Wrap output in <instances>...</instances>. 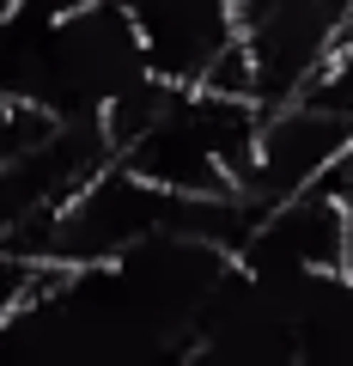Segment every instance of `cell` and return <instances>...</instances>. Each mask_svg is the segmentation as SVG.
Returning <instances> with one entry per match:
<instances>
[{"instance_id":"cell-4","label":"cell","mask_w":353,"mask_h":366,"mask_svg":"<svg viewBox=\"0 0 353 366\" xmlns=\"http://www.w3.org/2000/svg\"><path fill=\"white\" fill-rule=\"evenodd\" d=\"M13 6H19V0H0V19H6V13H13Z\"/></svg>"},{"instance_id":"cell-1","label":"cell","mask_w":353,"mask_h":366,"mask_svg":"<svg viewBox=\"0 0 353 366\" xmlns=\"http://www.w3.org/2000/svg\"><path fill=\"white\" fill-rule=\"evenodd\" d=\"M347 147H353V122L341 110L317 104V98H292V104L262 110L256 153H250L237 196L250 208H275V202L299 196L305 183H317L323 171H335Z\"/></svg>"},{"instance_id":"cell-3","label":"cell","mask_w":353,"mask_h":366,"mask_svg":"<svg viewBox=\"0 0 353 366\" xmlns=\"http://www.w3.org/2000/svg\"><path fill=\"white\" fill-rule=\"evenodd\" d=\"M353 49V0H341V13H335V55Z\"/></svg>"},{"instance_id":"cell-2","label":"cell","mask_w":353,"mask_h":366,"mask_svg":"<svg viewBox=\"0 0 353 366\" xmlns=\"http://www.w3.org/2000/svg\"><path fill=\"white\" fill-rule=\"evenodd\" d=\"M305 98H317V104H329V110H341V117L353 122V49H341V55H329V67L317 74V86L305 92Z\"/></svg>"}]
</instances>
